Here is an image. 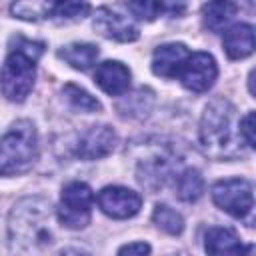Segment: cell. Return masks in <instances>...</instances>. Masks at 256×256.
<instances>
[{
    "label": "cell",
    "mask_w": 256,
    "mask_h": 256,
    "mask_svg": "<svg viewBox=\"0 0 256 256\" xmlns=\"http://www.w3.org/2000/svg\"><path fill=\"white\" fill-rule=\"evenodd\" d=\"M152 222H154L162 232L172 234V236H178V234H182V230H184V220H182V216H180L176 210H172L170 206H166V204H158V206L154 208Z\"/></svg>",
    "instance_id": "obj_20"
},
{
    "label": "cell",
    "mask_w": 256,
    "mask_h": 256,
    "mask_svg": "<svg viewBox=\"0 0 256 256\" xmlns=\"http://www.w3.org/2000/svg\"><path fill=\"white\" fill-rule=\"evenodd\" d=\"M94 192L84 182H68L62 188L60 206L56 210L58 222L70 230H80L90 222Z\"/></svg>",
    "instance_id": "obj_5"
},
{
    "label": "cell",
    "mask_w": 256,
    "mask_h": 256,
    "mask_svg": "<svg viewBox=\"0 0 256 256\" xmlns=\"http://www.w3.org/2000/svg\"><path fill=\"white\" fill-rule=\"evenodd\" d=\"M198 134L202 150L214 160L234 158L240 154L238 142L242 138L238 130L236 108L226 98H214L204 108Z\"/></svg>",
    "instance_id": "obj_2"
},
{
    "label": "cell",
    "mask_w": 256,
    "mask_h": 256,
    "mask_svg": "<svg viewBox=\"0 0 256 256\" xmlns=\"http://www.w3.org/2000/svg\"><path fill=\"white\" fill-rule=\"evenodd\" d=\"M38 156V136L30 120H18L0 138V176L22 174Z\"/></svg>",
    "instance_id": "obj_4"
},
{
    "label": "cell",
    "mask_w": 256,
    "mask_h": 256,
    "mask_svg": "<svg viewBox=\"0 0 256 256\" xmlns=\"http://www.w3.org/2000/svg\"><path fill=\"white\" fill-rule=\"evenodd\" d=\"M64 98L68 100V104L74 110H80V112H98L100 110V102L76 84H66L64 86Z\"/></svg>",
    "instance_id": "obj_21"
},
{
    "label": "cell",
    "mask_w": 256,
    "mask_h": 256,
    "mask_svg": "<svg viewBox=\"0 0 256 256\" xmlns=\"http://www.w3.org/2000/svg\"><path fill=\"white\" fill-rule=\"evenodd\" d=\"M54 6H56V0H14V4L10 6V12L20 20L38 22L54 16Z\"/></svg>",
    "instance_id": "obj_18"
},
{
    "label": "cell",
    "mask_w": 256,
    "mask_h": 256,
    "mask_svg": "<svg viewBox=\"0 0 256 256\" xmlns=\"http://www.w3.org/2000/svg\"><path fill=\"white\" fill-rule=\"evenodd\" d=\"M148 252H150V246L146 242H132L118 250V254H148Z\"/></svg>",
    "instance_id": "obj_24"
},
{
    "label": "cell",
    "mask_w": 256,
    "mask_h": 256,
    "mask_svg": "<svg viewBox=\"0 0 256 256\" xmlns=\"http://www.w3.org/2000/svg\"><path fill=\"white\" fill-rule=\"evenodd\" d=\"M94 28L112 40L118 42H134L138 38V26L134 24V20L122 12H116L112 8H100L94 16Z\"/></svg>",
    "instance_id": "obj_10"
},
{
    "label": "cell",
    "mask_w": 256,
    "mask_h": 256,
    "mask_svg": "<svg viewBox=\"0 0 256 256\" xmlns=\"http://www.w3.org/2000/svg\"><path fill=\"white\" fill-rule=\"evenodd\" d=\"M238 130H240V138L244 140V144L248 148H254L256 146V138H254V112H248L238 122Z\"/></svg>",
    "instance_id": "obj_23"
},
{
    "label": "cell",
    "mask_w": 256,
    "mask_h": 256,
    "mask_svg": "<svg viewBox=\"0 0 256 256\" xmlns=\"http://www.w3.org/2000/svg\"><path fill=\"white\" fill-rule=\"evenodd\" d=\"M188 56H190V50L180 42L162 44L154 50L152 72L156 76H162V78H176Z\"/></svg>",
    "instance_id": "obj_11"
},
{
    "label": "cell",
    "mask_w": 256,
    "mask_h": 256,
    "mask_svg": "<svg viewBox=\"0 0 256 256\" xmlns=\"http://www.w3.org/2000/svg\"><path fill=\"white\" fill-rule=\"evenodd\" d=\"M214 204L234 218H246L254 208L252 184L244 178H226L212 186Z\"/></svg>",
    "instance_id": "obj_6"
},
{
    "label": "cell",
    "mask_w": 256,
    "mask_h": 256,
    "mask_svg": "<svg viewBox=\"0 0 256 256\" xmlns=\"http://www.w3.org/2000/svg\"><path fill=\"white\" fill-rule=\"evenodd\" d=\"M216 76H218L216 60L208 52H190L176 78L182 82L184 88L200 94L212 88Z\"/></svg>",
    "instance_id": "obj_7"
},
{
    "label": "cell",
    "mask_w": 256,
    "mask_h": 256,
    "mask_svg": "<svg viewBox=\"0 0 256 256\" xmlns=\"http://www.w3.org/2000/svg\"><path fill=\"white\" fill-rule=\"evenodd\" d=\"M58 56L76 70H88L94 66V62L98 58V48L88 42H74V44L64 46L58 52Z\"/></svg>",
    "instance_id": "obj_17"
},
{
    "label": "cell",
    "mask_w": 256,
    "mask_h": 256,
    "mask_svg": "<svg viewBox=\"0 0 256 256\" xmlns=\"http://www.w3.org/2000/svg\"><path fill=\"white\" fill-rule=\"evenodd\" d=\"M10 248L14 252H44L56 240L54 212L48 200L28 196L14 204L8 218Z\"/></svg>",
    "instance_id": "obj_1"
},
{
    "label": "cell",
    "mask_w": 256,
    "mask_h": 256,
    "mask_svg": "<svg viewBox=\"0 0 256 256\" xmlns=\"http://www.w3.org/2000/svg\"><path fill=\"white\" fill-rule=\"evenodd\" d=\"M204 192V178L196 168H186L176 174V194L184 202H196Z\"/></svg>",
    "instance_id": "obj_19"
},
{
    "label": "cell",
    "mask_w": 256,
    "mask_h": 256,
    "mask_svg": "<svg viewBox=\"0 0 256 256\" xmlns=\"http://www.w3.org/2000/svg\"><path fill=\"white\" fill-rule=\"evenodd\" d=\"M88 12H90L88 0H56V6H54V16L62 20L84 18Z\"/></svg>",
    "instance_id": "obj_22"
},
{
    "label": "cell",
    "mask_w": 256,
    "mask_h": 256,
    "mask_svg": "<svg viewBox=\"0 0 256 256\" xmlns=\"http://www.w3.org/2000/svg\"><path fill=\"white\" fill-rule=\"evenodd\" d=\"M116 142H118L116 132L110 126H106V124L90 126L78 138L76 156L82 158V160H98V158H104V156H108L114 150Z\"/></svg>",
    "instance_id": "obj_9"
},
{
    "label": "cell",
    "mask_w": 256,
    "mask_h": 256,
    "mask_svg": "<svg viewBox=\"0 0 256 256\" xmlns=\"http://www.w3.org/2000/svg\"><path fill=\"white\" fill-rule=\"evenodd\" d=\"M238 12L236 0H208L202 8L204 26L212 32H222Z\"/></svg>",
    "instance_id": "obj_15"
},
{
    "label": "cell",
    "mask_w": 256,
    "mask_h": 256,
    "mask_svg": "<svg viewBox=\"0 0 256 256\" xmlns=\"http://www.w3.org/2000/svg\"><path fill=\"white\" fill-rule=\"evenodd\" d=\"M224 50L228 58L240 60L254 52V28L250 24H236L224 32Z\"/></svg>",
    "instance_id": "obj_13"
},
{
    "label": "cell",
    "mask_w": 256,
    "mask_h": 256,
    "mask_svg": "<svg viewBox=\"0 0 256 256\" xmlns=\"http://www.w3.org/2000/svg\"><path fill=\"white\" fill-rule=\"evenodd\" d=\"M98 206L110 218H132L142 206L138 192L124 186H106L98 192Z\"/></svg>",
    "instance_id": "obj_8"
},
{
    "label": "cell",
    "mask_w": 256,
    "mask_h": 256,
    "mask_svg": "<svg viewBox=\"0 0 256 256\" xmlns=\"http://www.w3.org/2000/svg\"><path fill=\"white\" fill-rule=\"evenodd\" d=\"M130 70L118 60H106L98 64L94 82L110 96H122L130 88Z\"/></svg>",
    "instance_id": "obj_12"
},
{
    "label": "cell",
    "mask_w": 256,
    "mask_h": 256,
    "mask_svg": "<svg viewBox=\"0 0 256 256\" xmlns=\"http://www.w3.org/2000/svg\"><path fill=\"white\" fill-rule=\"evenodd\" d=\"M44 52L42 42L16 36L0 70V90L10 102H24L32 92L36 78V62Z\"/></svg>",
    "instance_id": "obj_3"
},
{
    "label": "cell",
    "mask_w": 256,
    "mask_h": 256,
    "mask_svg": "<svg viewBox=\"0 0 256 256\" xmlns=\"http://www.w3.org/2000/svg\"><path fill=\"white\" fill-rule=\"evenodd\" d=\"M128 6L132 16L152 22L164 12H170L174 16L182 14L186 8V0H128Z\"/></svg>",
    "instance_id": "obj_14"
},
{
    "label": "cell",
    "mask_w": 256,
    "mask_h": 256,
    "mask_svg": "<svg viewBox=\"0 0 256 256\" xmlns=\"http://www.w3.org/2000/svg\"><path fill=\"white\" fill-rule=\"evenodd\" d=\"M248 86H250V94H254V72H250L248 76Z\"/></svg>",
    "instance_id": "obj_25"
},
{
    "label": "cell",
    "mask_w": 256,
    "mask_h": 256,
    "mask_svg": "<svg viewBox=\"0 0 256 256\" xmlns=\"http://www.w3.org/2000/svg\"><path fill=\"white\" fill-rule=\"evenodd\" d=\"M204 248L210 254H240L244 252V246L238 238V234L230 228L214 226L208 228L204 236Z\"/></svg>",
    "instance_id": "obj_16"
}]
</instances>
